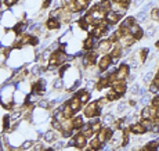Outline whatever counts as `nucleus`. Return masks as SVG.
Masks as SVG:
<instances>
[{"instance_id": "49", "label": "nucleus", "mask_w": 159, "mask_h": 151, "mask_svg": "<svg viewBox=\"0 0 159 151\" xmlns=\"http://www.w3.org/2000/svg\"><path fill=\"white\" fill-rule=\"evenodd\" d=\"M130 2H131V0H120V3H122L125 7H127L129 4H130Z\"/></svg>"}, {"instance_id": "18", "label": "nucleus", "mask_w": 159, "mask_h": 151, "mask_svg": "<svg viewBox=\"0 0 159 151\" xmlns=\"http://www.w3.org/2000/svg\"><path fill=\"white\" fill-rule=\"evenodd\" d=\"M62 112H64V115H65L67 119H71V118L73 117V114H75V111L71 108L69 104H64V109H62Z\"/></svg>"}, {"instance_id": "26", "label": "nucleus", "mask_w": 159, "mask_h": 151, "mask_svg": "<svg viewBox=\"0 0 159 151\" xmlns=\"http://www.w3.org/2000/svg\"><path fill=\"white\" fill-rule=\"evenodd\" d=\"M107 97H108L109 101H115V100H118V98H119L120 96L116 92H115V89H111V90L108 92V94H107Z\"/></svg>"}, {"instance_id": "25", "label": "nucleus", "mask_w": 159, "mask_h": 151, "mask_svg": "<svg viewBox=\"0 0 159 151\" xmlns=\"http://www.w3.org/2000/svg\"><path fill=\"white\" fill-rule=\"evenodd\" d=\"M89 145H91V147H94V148H97V150H100V148L103 147V143H101L100 140L97 139V136H94V137L91 139V141H90Z\"/></svg>"}, {"instance_id": "13", "label": "nucleus", "mask_w": 159, "mask_h": 151, "mask_svg": "<svg viewBox=\"0 0 159 151\" xmlns=\"http://www.w3.org/2000/svg\"><path fill=\"white\" fill-rule=\"evenodd\" d=\"M101 122H103L104 126H107V128H111V126L115 125V117L112 114H105Z\"/></svg>"}, {"instance_id": "40", "label": "nucleus", "mask_w": 159, "mask_h": 151, "mask_svg": "<svg viewBox=\"0 0 159 151\" xmlns=\"http://www.w3.org/2000/svg\"><path fill=\"white\" fill-rule=\"evenodd\" d=\"M153 35H155V29H153V28H148L147 32H145V36H147V38H152Z\"/></svg>"}, {"instance_id": "31", "label": "nucleus", "mask_w": 159, "mask_h": 151, "mask_svg": "<svg viewBox=\"0 0 159 151\" xmlns=\"http://www.w3.org/2000/svg\"><path fill=\"white\" fill-rule=\"evenodd\" d=\"M50 104H51V103H50L48 100H40L39 103H37V105H39L40 108H43V109H47L48 107H50Z\"/></svg>"}, {"instance_id": "22", "label": "nucleus", "mask_w": 159, "mask_h": 151, "mask_svg": "<svg viewBox=\"0 0 159 151\" xmlns=\"http://www.w3.org/2000/svg\"><path fill=\"white\" fill-rule=\"evenodd\" d=\"M140 122L142 123V126H144V128H145V130H147V132L152 130L153 125H155V123L152 122V119H141V121H140Z\"/></svg>"}, {"instance_id": "43", "label": "nucleus", "mask_w": 159, "mask_h": 151, "mask_svg": "<svg viewBox=\"0 0 159 151\" xmlns=\"http://www.w3.org/2000/svg\"><path fill=\"white\" fill-rule=\"evenodd\" d=\"M15 3H18V0H4V4H6V6H9V7L14 6Z\"/></svg>"}, {"instance_id": "39", "label": "nucleus", "mask_w": 159, "mask_h": 151, "mask_svg": "<svg viewBox=\"0 0 159 151\" xmlns=\"http://www.w3.org/2000/svg\"><path fill=\"white\" fill-rule=\"evenodd\" d=\"M151 104H152L153 107H156V108H159V96H155V97L151 100Z\"/></svg>"}, {"instance_id": "11", "label": "nucleus", "mask_w": 159, "mask_h": 151, "mask_svg": "<svg viewBox=\"0 0 159 151\" xmlns=\"http://www.w3.org/2000/svg\"><path fill=\"white\" fill-rule=\"evenodd\" d=\"M130 132L133 134H142V133H145V128L142 126V123L141 122H136V123H133V125L130 126Z\"/></svg>"}, {"instance_id": "45", "label": "nucleus", "mask_w": 159, "mask_h": 151, "mask_svg": "<svg viewBox=\"0 0 159 151\" xmlns=\"http://www.w3.org/2000/svg\"><path fill=\"white\" fill-rule=\"evenodd\" d=\"M151 7H152V3H148V4H145V6H144V7H142V9H141V11H144V13H148V10H149Z\"/></svg>"}, {"instance_id": "2", "label": "nucleus", "mask_w": 159, "mask_h": 151, "mask_svg": "<svg viewBox=\"0 0 159 151\" xmlns=\"http://www.w3.org/2000/svg\"><path fill=\"white\" fill-rule=\"evenodd\" d=\"M129 74H130V67H129L127 64H122L116 70L115 76H116V79H119V81H126V79L129 78Z\"/></svg>"}, {"instance_id": "50", "label": "nucleus", "mask_w": 159, "mask_h": 151, "mask_svg": "<svg viewBox=\"0 0 159 151\" xmlns=\"http://www.w3.org/2000/svg\"><path fill=\"white\" fill-rule=\"evenodd\" d=\"M153 83H155V85H158V86H159V75H156L155 76V78H153Z\"/></svg>"}, {"instance_id": "17", "label": "nucleus", "mask_w": 159, "mask_h": 151, "mask_svg": "<svg viewBox=\"0 0 159 151\" xmlns=\"http://www.w3.org/2000/svg\"><path fill=\"white\" fill-rule=\"evenodd\" d=\"M140 117H141V119H152L151 107H144V108L140 111Z\"/></svg>"}, {"instance_id": "8", "label": "nucleus", "mask_w": 159, "mask_h": 151, "mask_svg": "<svg viewBox=\"0 0 159 151\" xmlns=\"http://www.w3.org/2000/svg\"><path fill=\"white\" fill-rule=\"evenodd\" d=\"M75 137V147L76 148H84L87 144V137L84 136L83 133H79L78 136H73Z\"/></svg>"}, {"instance_id": "51", "label": "nucleus", "mask_w": 159, "mask_h": 151, "mask_svg": "<svg viewBox=\"0 0 159 151\" xmlns=\"http://www.w3.org/2000/svg\"><path fill=\"white\" fill-rule=\"evenodd\" d=\"M86 151H98V150H97V148H94V147H91V145H89Z\"/></svg>"}, {"instance_id": "33", "label": "nucleus", "mask_w": 159, "mask_h": 151, "mask_svg": "<svg viewBox=\"0 0 159 151\" xmlns=\"http://www.w3.org/2000/svg\"><path fill=\"white\" fill-rule=\"evenodd\" d=\"M140 89H141V87H140L138 85H137V83H133V85L130 86V93H131V94H138V93H140Z\"/></svg>"}, {"instance_id": "42", "label": "nucleus", "mask_w": 159, "mask_h": 151, "mask_svg": "<svg viewBox=\"0 0 159 151\" xmlns=\"http://www.w3.org/2000/svg\"><path fill=\"white\" fill-rule=\"evenodd\" d=\"M94 86H97L94 81H89V82H87V90H89V92H90V90L94 89Z\"/></svg>"}, {"instance_id": "23", "label": "nucleus", "mask_w": 159, "mask_h": 151, "mask_svg": "<svg viewBox=\"0 0 159 151\" xmlns=\"http://www.w3.org/2000/svg\"><path fill=\"white\" fill-rule=\"evenodd\" d=\"M73 126H75L73 129H80V130H82V128L84 126L83 118H82V117H76V118H73Z\"/></svg>"}, {"instance_id": "30", "label": "nucleus", "mask_w": 159, "mask_h": 151, "mask_svg": "<svg viewBox=\"0 0 159 151\" xmlns=\"http://www.w3.org/2000/svg\"><path fill=\"white\" fill-rule=\"evenodd\" d=\"M64 81H62V79H57V81L56 82H54V85H53V86H54V89H56V90H61L62 89V87H64Z\"/></svg>"}, {"instance_id": "20", "label": "nucleus", "mask_w": 159, "mask_h": 151, "mask_svg": "<svg viewBox=\"0 0 159 151\" xmlns=\"http://www.w3.org/2000/svg\"><path fill=\"white\" fill-rule=\"evenodd\" d=\"M60 20H57V18H50V20L47 21V26L48 29H58L60 28Z\"/></svg>"}, {"instance_id": "12", "label": "nucleus", "mask_w": 159, "mask_h": 151, "mask_svg": "<svg viewBox=\"0 0 159 151\" xmlns=\"http://www.w3.org/2000/svg\"><path fill=\"white\" fill-rule=\"evenodd\" d=\"M68 104H69L71 108H72L75 112H78L79 109H82V101H80V98H79L78 96L73 97V98H71V100L68 101Z\"/></svg>"}, {"instance_id": "36", "label": "nucleus", "mask_w": 159, "mask_h": 151, "mask_svg": "<svg viewBox=\"0 0 159 151\" xmlns=\"http://www.w3.org/2000/svg\"><path fill=\"white\" fill-rule=\"evenodd\" d=\"M151 17H152V20H153V21L159 22V9L152 10V13H151Z\"/></svg>"}, {"instance_id": "1", "label": "nucleus", "mask_w": 159, "mask_h": 151, "mask_svg": "<svg viewBox=\"0 0 159 151\" xmlns=\"http://www.w3.org/2000/svg\"><path fill=\"white\" fill-rule=\"evenodd\" d=\"M101 114V109L98 108L97 105V101H93V103H90L89 105L86 107V109L83 111V115L86 118H94V117H100Z\"/></svg>"}, {"instance_id": "46", "label": "nucleus", "mask_w": 159, "mask_h": 151, "mask_svg": "<svg viewBox=\"0 0 159 151\" xmlns=\"http://www.w3.org/2000/svg\"><path fill=\"white\" fill-rule=\"evenodd\" d=\"M114 150H115V148L112 147L111 144H109V145H104V147H103V150H101V151H114Z\"/></svg>"}, {"instance_id": "27", "label": "nucleus", "mask_w": 159, "mask_h": 151, "mask_svg": "<svg viewBox=\"0 0 159 151\" xmlns=\"http://www.w3.org/2000/svg\"><path fill=\"white\" fill-rule=\"evenodd\" d=\"M148 17V13H144V11H140L138 14L136 15V21L137 22H144Z\"/></svg>"}, {"instance_id": "9", "label": "nucleus", "mask_w": 159, "mask_h": 151, "mask_svg": "<svg viewBox=\"0 0 159 151\" xmlns=\"http://www.w3.org/2000/svg\"><path fill=\"white\" fill-rule=\"evenodd\" d=\"M97 7H98V10L100 11H103V13H109L112 10V2L111 0H101L100 3L97 4Z\"/></svg>"}, {"instance_id": "41", "label": "nucleus", "mask_w": 159, "mask_h": 151, "mask_svg": "<svg viewBox=\"0 0 159 151\" xmlns=\"http://www.w3.org/2000/svg\"><path fill=\"white\" fill-rule=\"evenodd\" d=\"M129 53H130V47H123L122 49V53H120V57L129 56Z\"/></svg>"}, {"instance_id": "5", "label": "nucleus", "mask_w": 159, "mask_h": 151, "mask_svg": "<svg viewBox=\"0 0 159 151\" xmlns=\"http://www.w3.org/2000/svg\"><path fill=\"white\" fill-rule=\"evenodd\" d=\"M97 39H98V38H95V36H93V35H90V36L87 38L86 40H84L83 47L86 49V50H93V49H97V47H98Z\"/></svg>"}, {"instance_id": "3", "label": "nucleus", "mask_w": 159, "mask_h": 151, "mask_svg": "<svg viewBox=\"0 0 159 151\" xmlns=\"http://www.w3.org/2000/svg\"><path fill=\"white\" fill-rule=\"evenodd\" d=\"M114 49V42H111V40H103V42L98 43V53H103V54H108L111 53V50Z\"/></svg>"}, {"instance_id": "34", "label": "nucleus", "mask_w": 159, "mask_h": 151, "mask_svg": "<svg viewBox=\"0 0 159 151\" xmlns=\"http://www.w3.org/2000/svg\"><path fill=\"white\" fill-rule=\"evenodd\" d=\"M148 92H149V93H159V86H158V85H155V83L152 82V83H149Z\"/></svg>"}, {"instance_id": "48", "label": "nucleus", "mask_w": 159, "mask_h": 151, "mask_svg": "<svg viewBox=\"0 0 159 151\" xmlns=\"http://www.w3.org/2000/svg\"><path fill=\"white\" fill-rule=\"evenodd\" d=\"M151 132H153L155 134H159V125H153V128H152Z\"/></svg>"}, {"instance_id": "29", "label": "nucleus", "mask_w": 159, "mask_h": 151, "mask_svg": "<svg viewBox=\"0 0 159 151\" xmlns=\"http://www.w3.org/2000/svg\"><path fill=\"white\" fill-rule=\"evenodd\" d=\"M126 109H127V103H125V101H122V103H119L116 105V111L119 112V114H123Z\"/></svg>"}, {"instance_id": "19", "label": "nucleus", "mask_w": 159, "mask_h": 151, "mask_svg": "<svg viewBox=\"0 0 159 151\" xmlns=\"http://www.w3.org/2000/svg\"><path fill=\"white\" fill-rule=\"evenodd\" d=\"M78 97L80 98L82 104H86V103H89V100H90V93L86 92V90H82L80 93H78Z\"/></svg>"}, {"instance_id": "24", "label": "nucleus", "mask_w": 159, "mask_h": 151, "mask_svg": "<svg viewBox=\"0 0 159 151\" xmlns=\"http://www.w3.org/2000/svg\"><path fill=\"white\" fill-rule=\"evenodd\" d=\"M75 4L78 7V10H84L89 4V0H75Z\"/></svg>"}, {"instance_id": "7", "label": "nucleus", "mask_w": 159, "mask_h": 151, "mask_svg": "<svg viewBox=\"0 0 159 151\" xmlns=\"http://www.w3.org/2000/svg\"><path fill=\"white\" fill-rule=\"evenodd\" d=\"M129 34H130V35H133V36L136 38V40H137V39H140V38H141L142 35H144V34H142L141 26H140L137 22H134L133 25H131L130 28H129Z\"/></svg>"}, {"instance_id": "15", "label": "nucleus", "mask_w": 159, "mask_h": 151, "mask_svg": "<svg viewBox=\"0 0 159 151\" xmlns=\"http://www.w3.org/2000/svg\"><path fill=\"white\" fill-rule=\"evenodd\" d=\"M32 40H33V36H31V35H22V36L17 38V42H20L21 46L32 45Z\"/></svg>"}, {"instance_id": "44", "label": "nucleus", "mask_w": 159, "mask_h": 151, "mask_svg": "<svg viewBox=\"0 0 159 151\" xmlns=\"http://www.w3.org/2000/svg\"><path fill=\"white\" fill-rule=\"evenodd\" d=\"M62 147H65V143H62V141H57L56 144H54V148H56V150H60V148H62Z\"/></svg>"}, {"instance_id": "16", "label": "nucleus", "mask_w": 159, "mask_h": 151, "mask_svg": "<svg viewBox=\"0 0 159 151\" xmlns=\"http://www.w3.org/2000/svg\"><path fill=\"white\" fill-rule=\"evenodd\" d=\"M62 132H72L73 130V118H71V119H65L62 121Z\"/></svg>"}, {"instance_id": "14", "label": "nucleus", "mask_w": 159, "mask_h": 151, "mask_svg": "<svg viewBox=\"0 0 159 151\" xmlns=\"http://www.w3.org/2000/svg\"><path fill=\"white\" fill-rule=\"evenodd\" d=\"M134 22H137V21H136V17H127V18H125V20L120 22V26H119V28L129 29Z\"/></svg>"}, {"instance_id": "21", "label": "nucleus", "mask_w": 159, "mask_h": 151, "mask_svg": "<svg viewBox=\"0 0 159 151\" xmlns=\"http://www.w3.org/2000/svg\"><path fill=\"white\" fill-rule=\"evenodd\" d=\"M97 105H98V108H100V109L107 108V107L109 105V100H108V97H101L100 100H97Z\"/></svg>"}, {"instance_id": "10", "label": "nucleus", "mask_w": 159, "mask_h": 151, "mask_svg": "<svg viewBox=\"0 0 159 151\" xmlns=\"http://www.w3.org/2000/svg\"><path fill=\"white\" fill-rule=\"evenodd\" d=\"M105 20L108 21V24L109 25H115V24H118L119 22V20H120V15H118L115 11H109V13H107V15H105Z\"/></svg>"}, {"instance_id": "38", "label": "nucleus", "mask_w": 159, "mask_h": 151, "mask_svg": "<svg viewBox=\"0 0 159 151\" xmlns=\"http://www.w3.org/2000/svg\"><path fill=\"white\" fill-rule=\"evenodd\" d=\"M148 51H149V50H148V49H142V50L140 51V53H141V54H140V58H141V61H145V58H147V53H148Z\"/></svg>"}, {"instance_id": "35", "label": "nucleus", "mask_w": 159, "mask_h": 151, "mask_svg": "<svg viewBox=\"0 0 159 151\" xmlns=\"http://www.w3.org/2000/svg\"><path fill=\"white\" fill-rule=\"evenodd\" d=\"M37 98H39V93H32V94L28 96V103H35V101H37Z\"/></svg>"}, {"instance_id": "47", "label": "nucleus", "mask_w": 159, "mask_h": 151, "mask_svg": "<svg viewBox=\"0 0 159 151\" xmlns=\"http://www.w3.org/2000/svg\"><path fill=\"white\" fill-rule=\"evenodd\" d=\"M144 2H145V0H134L133 4H134V7H140L142 3H144Z\"/></svg>"}, {"instance_id": "28", "label": "nucleus", "mask_w": 159, "mask_h": 151, "mask_svg": "<svg viewBox=\"0 0 159 151\" xmlns=\"http://www.w3.org/2000/svg\"><path fill=\"white\" fill-rule=\"evenodd\" d=\"M153 78H155V75H153V72H147L144 75V79H142V81H144V83H152V81H153Z\"/></svg>"}, {"instance_id": "4", "label": "nucleus", "mask_w": 159, "mask_h": 151, "mask_svg": "<svg viewBox=\"0 0 159 151\" xmlns=\"http://www.w3.org/2000/svg\"><path fill=\"white\" fill-rule=\"evenodd\" d=\"M134 42H136V38H134L133 35H130V34H129V35H125L122 39L118 40V43H119V46H120L122 49H123V47H130V46L133 45Z\"/></svg>"}, {"instance_id": "37", "label": "nucleus", "mask_w": 159, "mask_h": 151, "mask_svg": "<svg viewBox=\"0 0 159 151\" xmlns=\"http://www.w3.org/2000/svg\"><path fill=\"white\" fill-rule=\"evenodd\" d=\"M149 97H148V96L147 94H145V96H142V97H141V100H140V104H142V105H147V104H149Z\"/></svg>"}, {"instance_id": "32", "label": "nucleus", "mask_w": 159, "mask_h": 151, "mask_svg": "<svg viewBox=\"0 0 159 151\" xmlns=\"http://www.w3.org/2000/svg\"><path fill=\"white\" fill-rule=\"evenodd\" d=\"M32 147H33V141H31V140H26V141H24L21 144V150H28V148Z\"/></svg>"}, {"instance_id": "6", "label": "nucleus", "mask_w": 159, "mask_h": 151, "mask_svg": "<svg viewBox=\"0 0 159 151\" xmlns=\"http://www.w3.org/2000/svg\"><path fill=\"white\" fill-rule=\"evenodd\" d=\"M111 64H112L111 56H109V54H105V56L98 61V68H100V71H108V68L111 67Z\"/></svg>"}]
</instances>
